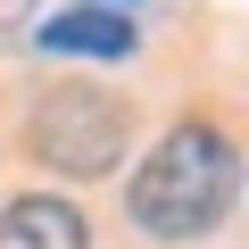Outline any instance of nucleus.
Masks as SVG:
<instances>
[{
	"label": "nucleus",
	"mask_w": 249,
	"mask_h": 249,
	"mask_svg": "<svg viewBox=\"0 0 249 249\" xmlns=\"http://www.w3.org/2000/svg\"><path fill=\"white\" fill-rule=\"evenodd\" d=\"M124 133H133V116H124V100L100 91V83H58V91H42L34 116H25V150H34V166L75 175V183L108 175V166L124 158Z\"/></svg>",
	"instance_id": "obj_2"
},
{
	"label": "nucleus",
	"mask_w": 249,
	"mask_h": 249,
	"mask_svg": "<svg viewBox=\"0 0 249 249\" xmlns=\"http://www.w3.org/2000/svg\"><path fill=\"white\" fill-rule=\"evenodd\" d=\"M0 249H91V224L67 199H9L0 208Z\"/></svg>",
	"instance_id": "obj_4"
},
{
	"label": "nucleus",
	"mask_w": 249,
	"mask_h": 249,
	"mask_svg": "<svg viewBox=\"0 0 249 249\" xmlns=\"http://www.w3.org/2000/svg\"><path fill=\"white\" fill-rule=\"evenodd\" d=\"M25 9H34V0H0V25H25Z\"/></svg>",
	"instance_id": "obj_5"
},
{
	"label": "nucleus",
	"mask_w": 249,
	"mask_h": 249,
	"mask_svg": "<svg viewBox=\"0 0 249 249\" xmlns=\"http://www.w3.org/2000/svg\"><path fill=\"white\" fill-rule=\"evenodd\" d=\"M124 208H133V224L150 241H199L216 232V216L232 208V150L216 124H175V133L142 158L133 191H124Z\"/></svg>",
	"instance_id": "obj_1"
},
{
	"label": "nucleus",
	"mask_w": 249,
	"mask_h": 249,
	"mask_svg": "<svg viewBox=\"0 0 249 249\" xmlns=\"http://www.w3.org/2000/svg\"><path fill=\"white\" fill-rule=\"evenodd\" d=\"M34 42L58 50V58H124V50H133V25H124V9L75 0V9H58L50 25H34Z\"/></svg>",
	"instance_id": "obj_3"
},
{
	"label": "nucleus",
	"mask_w": 249,
	"mask_h": 249,
	"mask_svg": "<svg viewBox=\"0 0 249 249\" xmlns=\"http://www.w3.org/2000/svg\"><path fill=\"white\" fill-rule=\"evenodd\" d=\"M91 9H133V0H91Z\"/></svg>",
	"instance_id": "obj_6"
}]
</instances>
